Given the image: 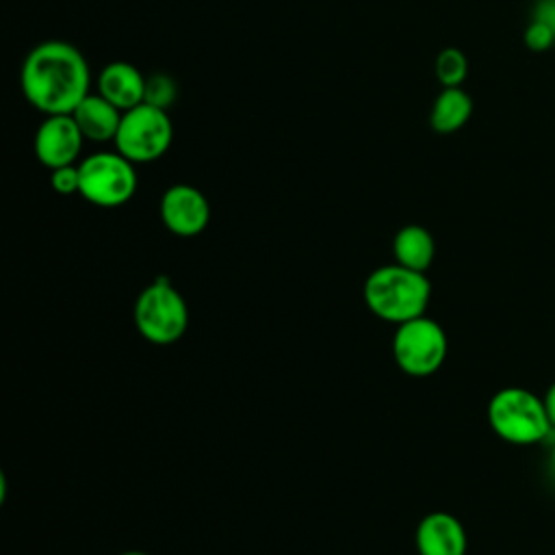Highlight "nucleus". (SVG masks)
<instances>
[{
    "mask_svg": "<svg viewBox=\"0 0 555 555\" xmlns=\"http://www.w3.org/2000/svg\"><path fill=\"white\" fill-rule=\"evenodd\" d=\"M80 197L100 208H117L132 199L139 186L134 163L115 152H93L78 163Z\"/></svg>",
    "mask_w": 555,
    "mask_h": 555,
    "instance_id": "5",
    "label": "nucleus"
},
{
    "mask_svg": "<svg viewBox=\"0 0 555 555\" xmlns=\"http://www.w3.org/2000/svg\"><path fill=\"white\" fill-rule=\"evenodd\" d=\"M488 423L501 440L520 447L542 442L553 429L542 397L520 386H507L492 395Z\"/></svg>",
    "mask_w": 555,
    "mask_h": 555,
    "instance_id": "3",
    "label": "nucleus"
},
{
    "mask_svg": "<svg viewBox=\"0 0 555 555\" xmlns=\"http://www.w3.org/2000/svg\"><path fill=\"white\" fill-rule=\"evenodd\" d=\"M473 98L462 87H442L429 111V126L438 134H453L468 124Z\"/></svg>",
    "mask_w": 555,
    "mask_h": 555,
    "instance_id": "13",
    "label": "nucleus"
},
{
    "mask_svg": "<svg viewBox=\"0 0 555 555\" xmlns=\"http://www.w3.org/2000/svg\"><path fill=\"white\" fill-rule=\"evenodd\" d=\"M72 117L76 119L85 141H91V143H108L111 141L113 143L124 113L95 91V93H89L72 111Z\"/></svg>",
    "mask_w": 555,
    "mask_h": 555,
    "instance_id": "12",
    "label": "nucleus"
},
{
    "mask_svg": "<svg viewBox=\"0 0 555 555\" xmlns=\"http://www.w3.org/2000/svg\"><path fill=\"white\" fill-rule=\"evenodd\" d=\"M392 256H395V262L425 273L434 262L436 241L431 232L423 225H416V223L403 225L392 238Z\"/></svg>",
    "mask_w": 555,
    "mask_h": 555,
    "instance_id": "14",
    "label": "nucleus"
},
{
    "mask_svg": "<svg viewBox=\"0 0 555 555\" xmlns=\"http://www.w3.org/2000/svg\"><path fill=\"white\" fill-rule=\"evenodd\" d=\"M119 555H147V553H141V551H126V553H119Z\"/></svg>",
    "mask_w": 555,
    "mask_h": 555,
    "instance_id": "21",
    "label": "nucleus"
},
{
    "mask_svg": "<svg viewBox=\"0 0 555 555\" xmlns=\"http://www.w3.org/2000/svg\"><path fill=\"white\" fill-rule=\"evenodd\" d=\"M160 219L176 236H197L210 221V204L193 184H171L160 197Z\"/></svg>",
    "mask_w": 555,
    "mask_h": 555,
    "instance_id": "9",
    "label": "nucleus"
},
{
    "mask_svg": "<svg viewBox=\"0 0 555 555\" xmlns=\"http://www.w3.org/2000/svg\"><path fill=\"white\" fill-rule=\"evenodd\" d=\"M171 143L173 124L169 111L145 102L124 113L117 137L113 141L115 150L134 165L158 160L171 147Z\"/></svg>",
    "mask_w": 555,
    "mask_h": 555,
    "instance_id": "6",
    "label": "nucleus"
},
{
    "mask_svg": "<svg viewBox=\"0 0 555 555\" xmlns=\"http://www.w3.org/2000/svg\"><path fill=\"white\" fill-rule=\"evenodd\" d=\"M551 460H553V466H555V442H553V449H551Z\"/></svg>",
    "mask_w": 555,
    "mask_h": 555,
    "instance_id": "22",
    "label": "nucleus"
},
{
    "mask_svg": "<svg viewBox=\"0 0 555 555\" xmlns=\"http://www.w3.org/2000/svg\"><path fill=\"white\" fill-rule=\"evenodd\" d=\"M542 401H544V408H546L548 421H551V425H553V429H555V382L546 388V392H544Z\"/></svg>",
    "mask_w": 555,
    "mask_h": 555,
    "instance_id": "20",
    "label": "nucleus"
},
{
    "mask_svg": "<svg viewBox=\"0 0 555 555\" xmlns=\"http://www.w3.org/2000/svg\"><path fill=\"white\" fill-rule=\"evenodd\" d=\"M447 334L438 321L416 317L397 325L392 336V356L399 369L412 377L436 373L447 358Z\"/></svg>",
    "mask_w": 555,
    "mask_h": 555,
    "instance_id": "7",
    "label": "nucleus"
},
{
    "mask_svg": "<svg viewBox=\"0 0 555 555\" xmlns=\"http://www.w3.org/2000/svg\"><path fill=\"white\" fill-rule=\"evenodd\" d=\"M20 85L26 102L43 115H67L91 93V69L69 41L48 39L24 56Z\"/></svg>",
    "mask_w": 555,
    "mask_h": 555,
    "instance_id": "1",
    "label": "nucleus"
},
{
    "mask_svg": "<svg viewBox=\"0 0 555 555\" xmlns=\"http://www.w3.org/2000/svg\"><path fill=\"white\" fill-rule=\"evenodd\" d=\"M533 17L546 22L555 30V0H540V4L535 7Z\"/></svg>",
    "mask_w": 555,
    "mask_h": 555,
    "instance_id": "19",
    "label": "nucleus"
},
{
    "mask_svg": "<svg viewBox=\"0 0 555 555\" xmlns=\"http://www.w3.org/2000/svg\"><path fill=\"white\" fill-rule=\"evenodd\" d=\"M132 317L139 334L152 345H173L189 325L186 301L165 275L139 293Z\"/></svg>",
    "mask_w": 555,
    "mask_h": 555,
    "instance_id": "4",
    "label": "nucleus"
},
{
    "mask_svg": "<svg viewBox=\"0 0 555 555\" xmlns=\"http://www.w3.org/2000/svg\"><path fill=\"white\" fill-rule=\"evenodd\" d=\"M522 39H525V46L531 52H544V50H548L555 43V30L546 22L533 17L529 22V26L525 28Z\"/></svg>",
    "mask_w": 555,
    "mask_h": 555,
    "instance_id": "17",
    "label": "nucleus"
},
{
    "mask_svg": "<svg viewBox=\"0 0 555 555\" xmlns=\"http://www.w3.org/2000/svg\"><path fill=\"white\" fill-rule=\"evenodd\" d=\"M429 295L431 286L425 273L399 262L377 267L364 282V301L369 310L395 325L423 317Z\"/></svg>",
    "mask_w": 555,
    "mask_h": 555,
    "instance_id": "2",
    "label": "nucleus"
},
{
    "mask_svg": "<svg viewBox=\"0 0 555 555\" xmlns=\"http://www.w3.org/2000/svg\"><path fill=\"white\" fill-rule=\"evenodd\" d=\"M82 145L85 137L72 113L46 115L43 121L37 126L33 139L37 160L50 171L65 165H76Z\"/></svg>",
    "mask_w": 555,
    "mask_h": 555,
    "instance_id": "8",
    "label": "nucleus"
},
{
    "mask_svg": "<svg viewBox=\"0 0 555 555\" xmlns=\"http://www.w3.org/2000/svg\"><path fill=\"white\" fill-rule=\"evenodd\" d=\"M436 80L442 87H462L468 76V59L460 48H442L434 61Z\"/></svg>",
    "mask_w": 555,
    "mask_h": 555,
    "instance_id": "15",
    "label": "nucleus"
},
{
    "mask_svg": "<svg viewBox=\"0 0 555 555\" xmlns=\"http://www.w3.org/2000/svg\"><path fill=\"white\" fill-rule=\"evenodd\" d=\"M466 531L449 512H431L416 527L418 555H466Z\"/></svg>",
    "mask_w": 555,
    "mask_h": 555,
    "instance_id": "10",
    "label": "nucleus"
},
{
    "mask_svg": "<svg viewBox=\"0 0 555 555\" xmlns=\"http://www.w3.org/2000/svg\"><path fill=\"white\" fill-rule=\"evenodd\" d=\"M95 89L102 98L115 104L121 113L143 104L145 76L128 61H113L98 74Z\"/></svg>",
    "mask_w": 555,
    "mask_h": 555,
    "instance_id": "11",
    "label": "nucleus"
},
{
    "mask_svg": "<svg viewBox=\"0 0 555 555\" xmlns=\"http://www.w3.org/2000/svg\"><path fill=\"white\" fill-rule=\"evenodd\" d=\"M50 184L59 195H74L80 193V171L76 165H65L50 171Z\"/></svg>",
    "mask_w": 555,
    "mask_h": 555,
    "instance_id": "18",
    "label": "nucleus"
},
{
    "mask_svg": "<svg viewBox=\"0 0 555 555\" xmlns=\"http://www.w3.org/2000/svg\"><path fill=\"white\" fill-rule=\"evenodd\" d=\"M176 100H178V82L173 80V76L165 72H154L145 76V95H143L145 104L169 111L176 104Z\"/></svg>",
    "mask_w": 555,
    "mask_h": 555,
    "instance_id": "16",
    "label": "nucleus"
}]
</instances>
